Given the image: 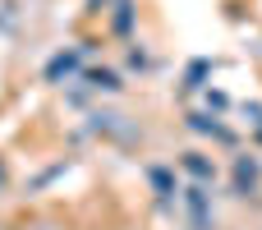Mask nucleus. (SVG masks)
Instances as JSON below:
<instances>
[{
  "label": "nucleus",
  "mask_w": 262,
  "mask_h": 230,
  "mask_svg": "<svg viewBox=\"0 0 262 230\" xmlns=\"http://www.w3.org/2000/svg\"><path fill=\"white\" fill-rule=\"evenodd\" d=\"M92 88H106V92H115V88H120V78H115L111 69H97V74H92Z\"/></svg>",
  "instance_id": "nucleus-3"
},
{
  "label": "nucleus",
  "mask_w": 262,
  "mask_h": 230,
  "mask_svg": "<svg viewBox=\"0 0 262 230\" xmlns=\"http://www.w3.org/2000/svg\"><path fill=\"white\" fill-rule=\"evenodd\" d=\"M78 69V51H69V55H55L51 65H46V78H60V74H74Z\"/></svg>",
  "instance_id": "nucleus-1"
},
{
  "label": "nucleus",
  "mask_w": 262,
  "mask_h": 230,
  "mask_svg": "<svg viewBox=\"0 0 262 230\" xmlns=\"http://www.w3.org/2000/svg\"><path fill=\"white\" fill-rule=\"evenodd\" d=\"M147 175H152V184H157V194L166 198V194H170V175H166V171H147Z\"/></svg>",
  "instance_id": "nucleus-4"
},
{
  "label": "nucleus",
  "mask_w": 262,
  "mask_h": 230,
  "mask_svg": "<svg viewBox=\"0 0 262 230\" xmlns=\"http://www.w3.org/2000/svg\"><path fill=\"white\" fill-rule=\"evenodd\" d=\"M0 184H5V166H0Z\"/></svg>",
  "instance_id": "nucleus-5"
},
{
  "label": "nucleus",
  "mask_w": 262,
  "mask_h": 230,
  "mask_svg": "<svg viewBox=\"0 0 262 230\" xmlns=\"http://www.w3.org/2000/svg\"><path fill=\"white\" fill-rule=\"evenodd\" d=\"M184 166H189V171H193L198 180H212V166L203 161V152H189V161H184Z\"/></svg>",
  "instance_id": "nucleus-2"
}]
</instances>
